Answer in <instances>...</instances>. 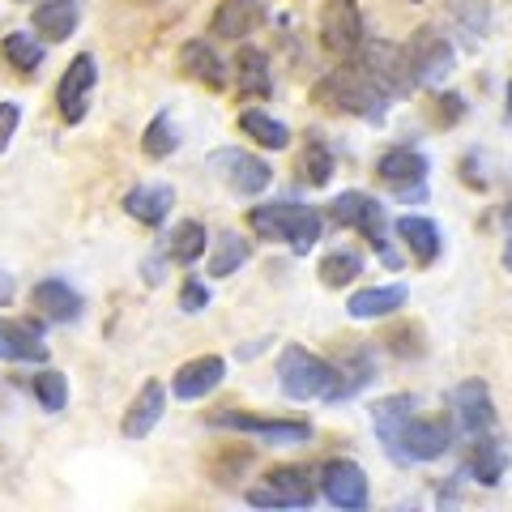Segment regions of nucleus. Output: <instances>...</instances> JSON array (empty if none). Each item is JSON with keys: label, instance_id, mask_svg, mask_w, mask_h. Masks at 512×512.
I'll use <instances>...</instances> for the list:
<instances>
[{"label": "nucleus", "instance_id": "nucleus-1", "mask_svg": "<svg viewBox=\"0 0 512 512\" xmlns=\"http://www.w3.org/2000/svg\"><path fill=\"white\" fill-rule=\"evenodd\" d=\"M372 427L397 466H423V461H436L453 448V431L444 419H423L414 414V397L410 393H393L384 402L372 406Z\"/></svg>", "mask_w": 512, "mask_h": 512}, {"label": "nucleus", "instance_id": "nucleus-16", "mask_svg": "<svg viewBox=\"0 0 512 512\" xmlns=\"http://www.w3.org/2000/svg\"><path fill=\"white\" fill-rule=\"evenodd\" d=\"M222 376H227V359L218 355H201V359H188L180 372L171 376V393L180 397V402H201L205 393H214Z\"/></svg>", "mask_w": 512, "mask_h": 512}, {"label": "nucleus", "instance_id": "nucleus-30", "mask_svg": "<svg viewBox=\"0 0 512 512\" xmlns=\"http://www.w3.org/2000/svg\"><path fill=\"white\" fill-rule=\"evenodd\" d=\"M333 150L325 146V137L320 133H308V141H303V154H299V180L308 188H325L333 180Z\"/></svg>", "mask_w": 512, "mask_h": 512}, {"label": "nucleus", "instance_id": "nucleus-7", "mask_svg": "<svg viewBox=\"0 0 512 512\" xmlns=\"http://www.w3.org/2000/svg\"><path fill=\"white\" fill-rule=\"evenodd\" d=\"M210 427H227V431H244V436L269 440V444H308L312 440V423L308 419H261V414L222 406L210 414Z\"/></svg>", "mask_w": 512, "mask_h": 512}, {"label": "nucleus", "instance_id": "nucleus-13", "mask_svg": "<svg viewBox=\"0 0 512 512\" xmlns=\"http://www.w3.org/2000/svg\"><path fill=\"white\" fill-rule=\"evenodd\" d=\"M376 175L389 184L402 201H423L427 192V158L410 146H393L376 158Z\"/></svg>", "mask_w": 512, "mask_h": 512}, {"label": "nucleus", "instance_id": "nucleus-17", "mask_svg": "<svg viewBox=\"0 0 512 512\" xmlns=\"http://www.w3.org/2000/svg\"><path fill=\"white\" fill-rule=\"evenodd\" d=\"M30 308H39L56 325H73V320H82V295L64 278H43L30 286Z\"/></svg>", "mask_w": 512, "mask_h": 512}, {"label": "nucleus", "instance_id": "nucleus-46", "mask_svg": "<svg viewBox=\"0 0 512 512\" xmlns=\"http://www.w3.org/2000/svg\"><path fill=\"white\" fill-rule=\"evenodd\" d=\"M410 5H423V0H410Z\"/></svg>", "mask_w": 512, "mask_h": 512}, {"label": "nucleus", "instance_id": "nucleus-12", "mask_svg": "<svg viewBox=\"0 0 512 512\" xmlns=\"http://www.w3.org/2000/svg\"><path fill=\"white\" fill-rule=\"evenodd\" d=\"M94 86H99V64H94V56L90 52L73 56L69 69H64V77H60V86H56V111H60L64 124H82L86 120Z\"/></svg>", "mask_w": 512, "mask_h": 512}, {"label": "nucleus", "instance_id": "nucleus-15", "mask_svg": "<svg viewBox=\"0 0 512 512\" xmlns=\"http://www.w3.org/2000/svg\"><path fill=\"white\" fill-rule=\"evenodd\" d=\"M453 423L466 440L487 436L495 427V406H491V389L483 380H466L453 389Z\"/></svg>", "mask_w": 512, "mask_h": 512}, {"label": "nucleus", "instance_id": "nucleus-20", "mask_svg": "<svg viewBox=\"0 0 512 512\" xmlns=\"http://www.w3.org/2000/svg\"><path fill=\"white\" fill-rule=\"evenodd\" d=\"M261 22H265V9L256 5V0H218L214 18H210V35H218V39H244Z\"/></svg>", "mask_w": 512, "mask_h": 512}, {"label": "nucleus", "instance_id": "nucleus-8", "mask_svg": "<svg viewBox=\"0 0 512 512\" xmlns=\"http://www.w3.org/2000/svg\"><path fill=\"white\" fill-rule=\"evenodd\" d=\"M402 52H406V64H410V73H414V82L419 86H440L444 77L453 73V64H457L453 43H448L436 26H419Z\"/></svg>", "mask_w": 512, "mask_h": 512}, {"label": "nucleus", "instance_id": "nucleus-35", "mask_svg": "<svg viewBox=\"0 0 512 512\" xmlns=\"http://www.w3.org/2000/svg\"><path fill=\"white\" fill-rule=\"evenodd\" d=\"M175 146H180V133H175V124L167 111H158V116L146 124V137H141V150H146L150 158H167Z\"/></svg>", "mask_w": 512, "mask_h": 512}, {"label": "nucleus", "instance_id": "nucleus-32", "mask_svg": "<svg viewBox=\"0 0 512 512\" xmlns=\"http://www.w3.org/2000/svg\"><path fill=\"white\" fill-rule=\"evenodd\" d=\"M205 222H197V218H188V222H180L171 235H167V256L171 261H180V265H192V261H201L205 256Z\"/></svg>", "mask_w": 512, "mask_h": 512}, {"label": "nucleus", "instance_id": "nucleus-45", "mask_svg": "<svg viewBox=\"0 0 512 512\" xmlns=\"http://www.w3.org/2000/svg\"><path fill=\"white\" fill-rule=\"evenodd\" d=\"M137 5H154V0H137Z\"/></svg>", "mask_w": 512, "mask_h": 512}, {"label": "nucleus", "instance_id": "nucleus-28", "mask_svg": "<svg viewBox=\"0 0 512 512\" xmlns=\"http://www.w3.org/2000/svg\"><path fill=\"white\" fill-rule=\"evenodd\" d=\"M239 133L252 137L256 146H265V150H286L291 146V128H286L282 120H274L269 111H261V107L239 111Z\"/></svg>", "mask_w": 512, "mask_h": 512}, {"label": "nucleus", "instance_id": "nucleus-43", "mask_svg": "<svg viewBox=\"0 0 512 512\" xmlns=\"http://www.w3.org/2000/svg\"><path fill=\"white\" fill-rule=\"evenodd\" d=\"M504 269L512 274V222H508V239H504Z\"/></svg>", "mask_w": 512, "mask_h": 512}, {"label": "nucleus", "instance_id": "nucleus-31", "mask_svg": "<svg viewBox=\"0 0 512 512\" xmlns=\"http://www.w3.org/2000/svg\"><path fill=\"white\" fill-rule=\"evenodd\" d=\"M508 470V453H504V444H495L487 436H478L474 440V453H470V474H474V483H483V487H495L504 478Z\"/></svg>", "mask_w": 512, "mask_h": 512}, {"label": "nucleus", "instance_id": "nucleus-33", "mask_svg": "<svg viewBox=\"0 0 512 512\" xmlns=\"http://www.w3.org/2000/svg\"><path fill=\"white\" fill-rule=\"evenodd\" d=\"M0 52H5V60H9L18 73H39L47 47H43L35 35H30V30H9L5 43H0Z\"/></svg>", "mask_w": 512, "mask_h": 512}, {"label": "nucleus", "instance_id": "nucleus-37", "mask_svg": "<svg viewBox=\"0 0 512 512\" xmlns=\"http://www.w3.org/2000/svg\"><path fill=\"white\" fill-rule=\"evenodd\" d=\"M461 18V26L470 30V35H478L483 39V30H487V22H491V5L487 0H453V5H448Z\"/></svg>", "mask_w": 512, "mask_h": 512}, {"label": "nucleus", "instance_id": "nucleus-41", "mask_svg": "<svg viewBox=\"0 0 512 512\" xmlns=\"http://www.w3.org/2000/svg\"><path fill=\"white\" fill-rule=\"evenodd\" d=\"M18 120H22V107L18 103H0V154L9 150L13 133H18Z\"/></svg>", "mask_w": 512, "mask_h": 512}, {"label": "nucleus", "instance_id": "nucleus-38", "mask_svg": "<svg viewBox=\"0 0 512 512\" xmlns=\"http://www.w3.org/2000/svg\"><path fill=\"white\" fill-rule=\"evenodd\" d=\"M461 116H466V99H461V94H436V99H431V120L436 124H457Z\"/></svg>", "mask_w": 512, "mask_h": 512}, {"label": "nucleus", "instance_id": "nucleus-36", "mask_svg": "<svg viewBox=\"0 0 512 512\" xmlns=\"http://www.w3.org/2000/svg\"><path fill=\"white\" fill-rule=\"evenodd\" d=\"M30 389H35L39 406L47 414H60L64 402H69V380H64L60 372H35V376H30Z\"/></svg>", "mask_w": 512, "mask_h": 512}, {"label": "nucleus", "instance_id": "nucleus-23", "mask_svg": "<svg viewBox=\"0 0 512 512\" xmlns=\"http://www.w3.org/2000/svg\"><path fill=\"white\" fill-rule=\"evenodd\" d=\"M367 380H372V355H367L363 346H346V359L333 363V389H329L325 402H346V397H355Z\"/></svg>", "mask_w": 512, "mask_h": 512}, {"label": "nucleus", "instance_id": "nucleus-4", "mask_svg": "<svg viewBox=\"0 0 512 512\" xmlns=\"http://www.w3.org/2000/svg\"><path fill=\"white\" fill-rule=\"evenodd\" d=\"M278 384L295 402H325L333 389V363L303 346H286L278 355Z\"/></svg>", "mask_w": 512, "mask_h": 512}, {"label": "nucleus", "instance_id": "nucleus-42", "mask_svg": "<svg viewBox=\"0 0 512 512\" xmlns=\"http://www.w3.org/2000/svg\"><path fill=\"white\" fill-rule=\"evenodd\" d=\"M9 299H13V278L0 269V303H9Z\"/></svg>", "mask_w": 512, "mask_h": 512}, {"label": "nucleus", "instance_id": "nucleus-5", "mask_svg": "<svg viewBox=\"0 0 512 512\" xmlns=\"http://www.w3.org/2000/svg\"><path fill=\"white\" fill-rule=\"evenodd\" d=\"M329 218L338 222V227L363 231L367 244H372V248L384 256V265H397V256H393V248H389V222H384V210H380L376 197H367V192L350 188V192H342V197L329 201Z\"/></svg>", "mask_w": 512, "mask_h": 512}, {"label": "nucleus", "instance_id": "nucleus-26", "mask_svg": "<svg viewBox=\"0 0 512 512\" xmlns=\"http://www.w3.org/2000/svg\"><path fill=\"white\" fill-rule=\"evenodd\" d=\"M235 82H239V94H248V99H269V94H274L269 56L261 52V47H239V56H235Z\"/></svg>", "mask_w": 512, "mask_h": 512}, {"label": "nucleus", "instance_id": "nucleus-11", "mask_svg": "<svg viewBox=\"0 0 512 512\" xmlns=\"http://www.w3.org/2000/svg\"><path fill=\"white\" fill-rule=\"evenodd\" d=\"M210 171H214L231 192H239V197H256V192H265L269 180H274V171H269L265 158H256V154L239 150V146L214 150V154H210Z\"/></svg>", "mask_w": 512, "mask_h": 512}, {"label": "nucleus", "instance_id": "nucleus-3", "mask_svg": "<svg viewBox=\"0 0 512 512\" xmlns=\"http://www.w3.org/2000/svg\"><path fill=\"white\" fill-rule=\"evenodd\" d=\"M248 227L261 239L286 244L291 252H308V248H316L320 231H325V218H320L312 205H299V201H269L248 214Z\"/></svg>", "mask_w": 512, "mask_h": 512}, {"label": "nucleus", "instance_id": "nucleus-10", "mask_svg": "<svg viewBox=\"0 0 512 512\" xmlns=\"http://www.w3.org/2000/svg\"><path fill=\"white\" fill-rule=\"evenodd\" d=\"M359 60V69L372 77V82L389 94H410L414 86V73H410V64H406V52L397 43H384V39H376V43H363V52L355 56Z\"/></svg>", "mask_w": 512, "mask_h": 512}, {"label": "nucleus", "instance_id": "nucleus-6", "mask_svg": "<svg viewBox=\"0 0 512 512\" xmlns=\"http://www.w3.org/2000/svg\"><path fill=\"white\" fill-rule=\"evenodd\" d=\"M367 43V26L355 0H325L320 9V47L338 60H355Z\"/></svg>", "mask_w": 512, "mask_h": 512}, {"label": "nucleus", "instance_id": "nucleus-21", "mask_svg": "<svg viewBox=\"0 0 512 512\" xmlns=\"http://www.w3.org/2000/svg\"><path fill=\"white\" fill-rule=\"evenodd\" d=\"M180 69L197 86H205V90H222V86H227V64L218 60V52L205 39H192V43L180 47Z\"/></svg>", "mask_w": 512, "mask_h": 512}, {"label": "nucleus", "instance_id": "nucleus-19", "mask_svg": "<svg viewBox=\"0 0 512 512\" xmlns=\"http://www.w3.org/2000/svg\"><path fill=\"white\" fill-rule=\"evenodd\" d=\"M163 410H167V389L158 380H146V384H141V393L128 402L120 431L128 440H146L150 431L158 427V419H163Z\"/></svg>", "mask_w": 512, "mask_h": 512}, {"label": "nucleus", "instance_id": "nucleus-14", "mask_svg": "<svg viewBox=\"0 0 512 512\" xmlns=\"http://www.w3.org/2000/svg\"><path fill=\"white\" fill-rule=\"evenodd\" d=\"M320 491L333 508H346V512H363L367 508V474L346 457H333L320 466Z\"/></svg>", "mask_w": 512, "mask_h": 512}, {"label": "nucleus", "instance_id": "nucleus-24", "mask_svg": "<svg viewBox=\"0 0 512 512\" xmlns=\"http://www.w3.org/2000/svg\"><path fill=\"white\" fill-rule=\"evenodd\" d=\"M171 205H175V188H171V184H137V188L124 197V210L133 214L137 222H146V227H158V222H167Z\"/></svg>", "mask_w": 512, "mask_h": 512}, {"label": "nucleus", "instance_id": "nucleus-44", "mask_svg": "<svg viewBox=\"0 0 512 512\" xmlns=\"http://www.w3.org/2000/svg\"><path fill=\"white\" fill-rule=\"evenodd\" d=\"M508 120H512V82H508Z\"/></svg>", "mask_w": 512, "mask_h": 512}, {"label": "nucleus", "instance_id": "nucleus-25", "mask_svg": "<svg viewBox=\"0 0 512 512\" xmlns=\"http://www.w3.org/2000/svg\"><path fill=\"white\" fill-rule=\"evenodd\" d=\"M397 235H402V244L410 248V256L419 265H431L440 256L444 248V239H440V227L431 218L423 214H406V218H397Z\"/></svg>", "mask_w": 512, "mask_h": 512}, {"label": "nucleus", "instance_id": "nucleus-27", "mask_svg": "<svg viewBox=\"0 0 512 512\" xmlns=\"http://www.w3.org/2000/svg\"><path fill=\"white\" fill-rule=\"evenodd\" d=\"M77 22H82V5H77V0H43L35 9V30L52 43L69 39L77 30Z\"/></svg>", "mask_w": 512, "mask_h": 512}, {"label": "nucleus", "instance_id": "nucleus-40", "mask_svg": "<svg viewBox=\"0 0 512 512\" xmlns=\"http://www.w3.org/2000/svg\"><path fill=\"white\" fill-rule=\"evenodd\" d=\"M180 308L184 312H205V308H210V286L197 282V278H188L180 286Z\"/></svg>", "mask_w": 512, "mask_h": 512}, {"label": "nucleus", "instance_id": "nucleus-29", "mask_svg": "<svg viewBox=\"0 0 512 512\" xmlns=\"http://www.w3.org/2000/svg\"><path fill=\"white\" fill-rule=\"evenodd\" d=\"M248 261H252V239L227 231L214 239V252H210V261H205V269H210V278H231Z\"/></svg>", "mask_w": 512, "mask_h": 512}, {"label": "nucleus", "instance_id": "nucleus-34", "mask_svg": "<svg viewBox=\"0 0 512 512\" xmlns=\"http://www.w3.org/2000/svg\"><path fill=\"white\" fill-rule=\"evenodd\" d=\"M316 274H320V282H325V286H333V291H338V286H350V282L363 274V256H359L355 248H333L325 261H320Z\"/></svg>", "mask_w": 512, "mask_h": 512}, {"label": "nucleus", "instance_id": "nucleus-18", "mask_svg": "<svg viewBox=\"0 0 512 512\" xmlns=\"http://www.w3.org/2000/svg\"><path fill=\"white\" fill-rule=\"evenodd\" d=\"M0 359L9 363H47V346L35 320L0 316Z\"/></svg>", "mask_w": 512, "mask_h": 512}, {"label": "nucleus", "instance_id": "nucleus-39", "mask_svg": "<svg viewBox=\"0 0 512 512\" xmlns=\"http://www.w3.org/2000/svg\"><path fill=\"white\" fill-rule=\"evenodd\" d=\"M384 342H389L393 355H423V329H419V325H410V329H393Z\"/></svg>", "mask_w": 512, "mask_h": 512}, {"label": "nucleus", "instance_id": "nucleus-2", "mask_svg": "<svg viewBox=\"0 0 512 512\" xmlns=\"http://www.w3.org/2000/svg\"><path fill=\"white\" fill-rule=\"evenodd\" d=\"M384 94L359 64L355 69H333L312 86V103L333 116H359V120H384Z\"/></svg>", "mask_w": 512, "mask_h": 512}, {"label": "nucleus", "instance_id": "nucleus-22", "mask_svg": "<svg viewBox=\"0 0 512 512\" xmlns=\"http://www.w3.org/2000/svg\"><path fill=\"white\" fill-rule=\"evenodd\" d=\"M406 299L410 291L402 282H393V286H367V291H355L346 303V312L355 316V320H380V316H393L397 308H406Z\"/></svg>", "mask_w": 512, "mask_h": 512}, {"label": "nucleus", "instance_id": "nucleus-9", "mask_svg": "<svg viewBox=\"0 0 512 512\" xmlns=\"http://www.w3.org/2000/svg\"><path fill=\"white\" fill-rule=\"evenodd\" d=\"M252 508H312L316 504V487L312 474L303 466H278L265 474V487L248 491Z\"/></svg>", "mask_w": 512, "mask_h": 512}]
</instances>
